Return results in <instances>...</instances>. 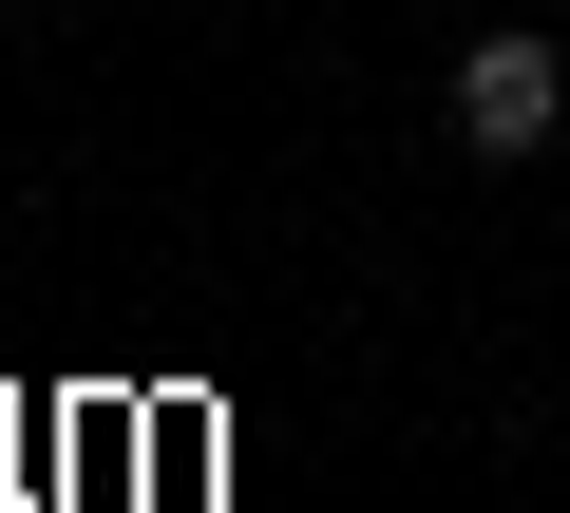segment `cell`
<instances>
[{"label": "cell", "instance_id": "6da1fadb", "mask_svg": "<svg viewBox=\"0 0 570 513\" xmlns=\"http://www.w3.org/2000/svg\"><path fill=\"white\" fill-rule=\"evenodd\" d=\"M438 115H456V152H475V171H532V152L570 134V58H551L532 20H475V39H456V96H438Z\"/></svg>", "mask_w": 570, "mask_h": 513}]
</instances>
